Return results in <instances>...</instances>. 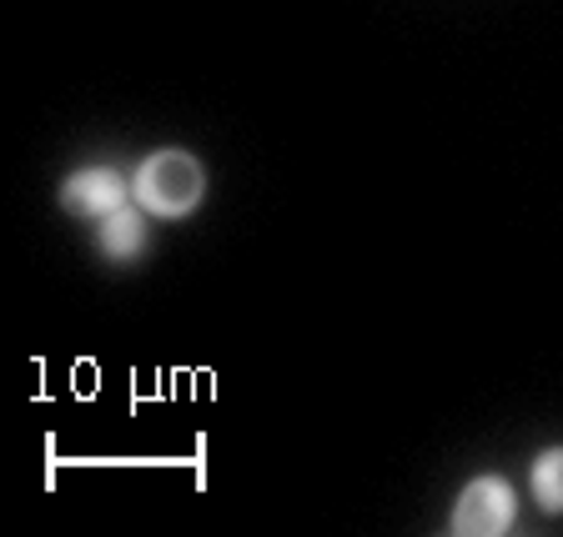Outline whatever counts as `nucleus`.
Returning <instances> with one entry per match:
<instances>
[{"instance_id": "f257e3e1", "label": "nucleus", "mask_w": 563, "mask_h": 537, "mask_svg": "<svg viewBox=\"0 0 563 537\" xmlns=\"http://www.w3.org/2000/svg\"><path fill=\"white\" fill-rule=\"evenodd\" d=\"M207 191V171L187 152H156L136 171V201L156 216H187Z\"/></svg>"}, {"instance_id": "20e7f679", "label": "nucleus", "mask_w": 563, "mask_h": 537, "mask_svg": "<svg viewBox=\"0 0 563 537\" xmlns=\"http://www.w3.org/2000/svg\"><path fill=\"white\" fill-rule=\"evenodd\" d=\"M533 497H539L549 513H563V447H549V452L533 462Z\"/></svg>"}, {"instance_id": "7ed1b4c3", "label": "nucleus", "mask_w": 563, "mask_h": 537, "mask_svg": "<svg viewBox=\"0 0 563 537\" xmlns=\"http://www.w3.org/2000/svg\"><path fill=\"white\" fill-rule=\"evenodd\" d=\"M60 197H66L70 211H81V216H111V211L126 206V181L111 166H91V171L70 176Z\"/></svg>"}, {"instance_id": "f03ea898", "label": "nucleus", "mask_w": 563, "mask_h": 537, "mask_svg": "<svg viewBox=\"0 0 563 537\" xmlns=\"http://www.w3.org/2000/svg\"><path fill=\"white\" fill-rule=\"evenodd\" d=\"M518 517V497L504 478H478L468 482V492L457 497L453 513V533L463 537H488V533H508Z\"/></svg>"}, {"instance_id": "39448f33", "label": "nucleus", "mask_w": 563, "mask_h": 537, "mask_svg": "<svg viewBox=\"0 0 563 537\" xmlns=\"http://www.w3.org/2000/svg\"><path fill=\"white\" fill-rule=\"evenodd\" d=\"M101 242H106V251L111 257H131L141 246V216L131 206H121V211H111V216H101Z\"/></svg>"}]
</instances>
